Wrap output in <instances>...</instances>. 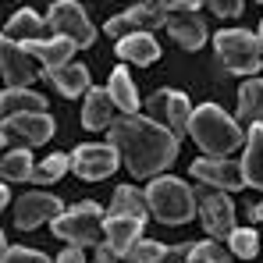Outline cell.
Listing matches in <instances>:
<instances>
[{
	"label": "cell",
	"instance_id": "obj_1",
	"mask_svg": "<svg viewBox=\"0 0 263 263\" xmlns=\"http://www.w3.org/2000/svg\"><path fill=\"white\" fill-rule=\"evenodd\" d=\"M107 142L118 149L132 178H157L178 160L175 132L146 114H121L107 128Z\"/></svg>",
	"mask_w": 263,
	"mask_h": 263
},
{
	"label": "cell",
	"instance_id": "obj_2",
	"mask_svg": "<svg viewBox=\"0 0 263 263\" xmlns=\"http://www.w3.org/2000/svg\"><path fill=\"white\" fill-rule=\"evenodd\" d=\"M189 135L206 157H228L246 146V132L235 118H228L217 103H199L189 118Z\"/></svg>",
	"mask_w": 263,
	"mask_h": 263
},
{
	"label": "cell",
	"instance_id": "obj_3",
	"mask_svg": "<svg viewBox=\"0 0 263 263\" xmlns=\"http://www.w3.org/2000/svg\"><path fill=\"white\" fill-rule=\"evenodd\" d=\"M142 196H146L149 214L157 220H164V224H185V220L196 217V196H192L189 181H181L175 175L149 178Z\"/></svg>",
	"mask_w": 263,
	"mask_h": 263
},
{
	"label": "cell",
	"instance_id": "obj_4",
	"mask_svg": "<svg viewBox=\"0 0 263 263\" xmlns=\"http://www.w3.org/2000/svg\"><path fill=\"white\" fill-rule=\"evenodd\" d=\"M214 50H217V64L231 75H256L263 68V43L249 29H220Z\"/></svg>",
	"mask_w": 263,
	"mask_h": 263
},
{
	"label": "cell",
	"instance_id": "obj_5",
	"mask_svg": "<svg viewBox=\"0 0 263 263\" xmlns=\"http://www.w3.org/2000/svg\"><path fill=\"white\" fill-rule=\"evenodd\" d=\"M50 231H53L61 242L79 246V249L96 246V242H100V235H103V210H100L92 199L75 203L71 210H64L61 217L50 220Z\"/></svg>",
	"mask_w": 263,
	"mask_h": 263
},
{
	"label": "cell",
	"instance_id": "obj_6",
	"mask_svg": "<svg viewBox=\"0 0 263 263\" xmlns=\"http://www.w3.org/2000/svg\"><path fill=\"white\" fill-rule=\"evenodd\" d=\"M192 196H196V203H199V220H203L206 235H210L214 242L228 238V235L235 231V203H231V196L220 192V189L203 185V181L192 189Z\"/></svg>",
	"mask_w": 263,
	"mask_h": 263
},
{
	"label": "cell",
	"instance_id": "obj_7",
	"mask_svg": "<svg viewBox=\"0 0 263 263\" xmlns=\"http://www.w3.org/2000/svg\"><path fill=\"white\" fill-rule=\"evenodd\" d=\"M46 25L57 36H68L75 46H92V40H96V29L79 0H53L46 11Z\"/></svg>",
	"mask_w": 263,
	"mask_h": 263
},
{
	"label": "cell",
	"instance_id": "obj_8",
	"mask_svg": "<svg viewBox=\"0 0 263 263\" xmlns=\"http://www.w3.org/2000/svg\"><path fill=\"white\" fill-rule=\"evenodd\" d=\"M142 107L149 110V118H153V121H160V125H167V128L175 132L178 142L189 135L192 103H189V96H185V92H178V89H157Z\"/></svg>",
	"mask_w": 263,
	"mask_h": 263
},
{
	"label": "cell",
	"instance_id": "obj_9",
	"mask_svg": "<svg viewBox=\"0 0 263 263\" xmlns=\"http://www.w3.org/2000/svg\"><path fill=\"white\" fill-rule=\"evenodd\" d=\"M68 160H71V171L86 181L110 178L121 167V157L110 142H82V146H75V153H68Z\"/></svg>",
	"mask_w": 263,
	"mask_h": 263
},
{
	"label": "cell",
	"instance_id": "obj_10",
	"mask_svg": "<svg viewBox=\"0 0 263 263\" xmlns=\"http://www.w3.org/2000/svg\"><path fill=\"white\" fill-rule=\"evenodd\" d=\"M167 22V11L157 4V0H142V4H132L128 11H121V14H114L107 25H103V32L118 43V40H125L132 32H149V29H160Z\"/></svg>",
	"mask_w": 263,
	"mask_h": 263
},
{
	"label": "cell",
	"instance_id": "obj_11",
	"mask_svg": "<svg viewBox=\"0 0 263 263\" xmlns=\"http://www.w3.org/2000/svg\"><path fill=\"white\" fill-rule=\"evenodd\" d=\"M0 132H4V139L11 146L32 149V146H43L57 128H53V118L50 114H7Z\"/></svg>",
	"mask_w": 263,
	"mask_h": 263
},
{
	"label": "cell",
	"instance_id": "obj_12",
	"mask_svg": "<svg viewBox=\"0 0 263 263\" xmlns=\"http://www.w3.org/2000/svg\"><path fill=\"white\" fill-rule=\"evenodd\" d=\"M0 79L11 89H29L36 79H43L36 71V61L29 57V50L14 40H7L4 32H0Z\"/></svg>",
	"mask_w": 263,
	"mask_h": 263
},
{
	"label": "cell",
	"instance_id": "obj_13",
	"mask_svg": "<svg viewBox=\"0 0 263 263\" xmlns=\"http://www.w3.org/2000/svg\"><path fill=\"white\" fill-rule=\"evenodd\" d=\"M61 214H64V203H61L53 192L32 189V192H25V196L14 199V224H18L22 231H32V228H40L46 220L61 217Z\"/></svg>",
	"mask_w": 263,
	"mask_h": 263
},
{
	"label": "cell",
	"instance_id": "obj_14",
	"mask_svg": "<svg viewBox=\"0 0 263 263\" xmlns=\"http://www.w3.org/2000/svg\"><path fill=\"white\" fill-rule=\"evenodd\" d=\"M189 175L196 181H203V185H210V189H220V192L246 189L238 160H224V157H199V160H192Z\"/></svg>",
	"mask_w": 263,
	"mask_h": 263
},
{
	"label": "cell",
	"instance_id": "obj_15",
	"mask_svg": "<svg viewBox=\"0 0 263 263\" xmlns=\"http://www.w3.org/2000/svg\"><path fill=\"white\" fill-rule=\"evenodd\" d=\"M142 228H146V217L139 214H103V242L118 260H125L128 249L142 238Z\"/></svg>",
	"mask_w": 263,
	"mask_h": 263
},
{
	"label": "cell",
	"instance_id": "obj_16",
	"mask_svg": "<svg viewBox=\"0 0 263 263\" xmlns=\"http://www.w3.org/2000/svg\"><path fill=\"white\" fill-rule=\"evenodd\" d=\"M167 32L178 46L185 50H199L206 43V22L199 18V11H167Z\"/></svg>",
	"mask_w": 263,
	"mask_h": 263
},
{
	"label": "cell",
	"instance_id": "obj_17",
	"mask_svg": "<svg viewBox=\"0 0 263 263\" xmlns=\"http://www.w3.org/2000/svg\"><path fill=\"white\" fill-rule=\"evenodd\" d=\"M238 167L249 189H263V121H253L246 132V157Z\"/></svg>",
	"mask_w": 263,
	"mask_h": 263
},
{
	"label": "cell",
	"instance_id": "obj_18",
	"mask_svg": "<svg viewBox=\"0 0 263 263\" xmlns=\"http://www.w3.org/2000/svg\"><path fill=\"white\" fill-rule=\"evenodd\" d=\"M29 50V57L32 61H40L43 64V71H53V68H61V64H68L71 61V53L79 50V46L71 43L68 36H53V40H32V43H22Z\"/></svg>",
	"mask_w": 263,
	"mask_h": 263
},
{
	"label": "cell",
	"instance_id": "obj_19",
	"mask_svg": "<svg viewBox=\"0 0 263 263\" xmlns=\"http://www.w3.org/2000/svg\"><path fill=\"white\" fill-rule=\"evenodd\" d=\"M114 118H118V107H114L110 92L107 89H89L86 103H82V125L92 132H103L114 125Z\"/></svg>",
	"mask_w": 263,
	"mask_h": 263
},
{
	"label": "cell",
	"instance_id": "obj_20",
	"mask_svg": "<svg viewBox=\"0 0 263 263\" xmlns=\"http://www.w3.org/2000/svg\"><path fill=\"white\" fill-rule=\"evenodd\" d=\"M46 18H40L32 7H22V11H14L11 18H7V25H4V36L7 40H14V43H32V40H46Z\"/></svg>",
	"mask_w": 263,
	"mask_h": 263
},
{
	"label": "cell",
	"instance_id": "obj_21",
	"mask_svg": "<svg viewBox=\"0 0 263 263\" xmlns=\"http://www.w3.org/2000/svg\"><path fill=\"white\" fill-rule=\"evenodd\" d=\"M43 79H50L53 86L61 89V96H68V100H75V96H86L89 92V68L86 64H61V68H53V71H43Z\"/></svg>",
	"mask_w": 263,
	"mask_h": 263
},
{
	"label": "cell",
	"instance_id": "obj_22",
	"mask_svg": "<svg viewBox=\"0 0 263 263\" xmlns=\"http://www.w3.org/2000/svg\"><path fill=\"white\" fill-rule=\"evenodd\" d=\"M118 57L139 64V68H149V64L160 57V43H157L149 32H132L125 40H118Z\"/></svg>",
	"mask_w": 263,
	"mask_h": 263
},
{
	"label": "cell",
	"instance_id": "obj_23",
	"mask_svg": "<svg viewBox=\"0 0 263 263\" xmlns=\"http://www.w3.org/2000/svg\"><path fill=\"white\" fill-rule=\"evenodd\" d=\"M107 92H110V100H114V107H118L121 114H139L142 100H139V89H135V82H132L128 68H114V71H110Z\"/></svg>",
	"mask_w": 263,
	"mask_h": 263
},
{
	"label": "cell",
	"instance_id": "obj_24",
	"mask_svg": "<svg viewBox=\"0 0 263 263\" xmlns=\"http://www.w3.org/2000/svg\"><path fill=\"white\" fill-rule=\"evenodd\" d=\"M0 110L7 114H46V100L32 89H4L0 92Z\"/></svg>",
	"mask_w": 263,
	"mask_h": 263
},
{
	"label": "cell",
	"instance_id": "obj_25",
	"mask_svg": "<svg viewBox=\"0 0 263 263\" xmlns=\"http://www.w3.org/2000/svg\"><path fill=\"white\" fill-rule=\"evenodd\" d=\"M238 118L242 121H263V79H246L238 86Z\"/></svg>",
	"mask_w": 263,
	"mask_h": 263
},
{
	"label": "cell",
	"instance_id": "obj_26",
	"mask_svg": "<svg viewBox=\"0 0 263 263\" xmlns=\"http://www.w3.org/2000/svg\"><path fill=\"white\" fill-rule=\"evenodd\" d=\"M36 171V164H32V153L29 149H11V153H4L0 157V181H29Z\"/></svg>",
	"mask_w": 263,
	"mask_h": 263
},
{
	"label": "cell",
	"instance_id": "obj_27",
	"mask_svg": "<svg viewBox=\"0 0 263 263\" xmlns=\"http://www.w3.org/2000/svg\"><path fill=\"white\" fill-rule=\"evenodd\" d=\"M107 214H139V217H146L149 206H146V196H142L139 189H132V185H118Z\"/></svg>",
	"mask_w": 263,
	"mask_h": 263
},
{
	"label": "cell",
	"instance_id": "obj_28",
	"mask_svg": "<svg viewBox=\"0 0 263 263\" xmlns=\"http://www.w3.org/2000/svg\"><path fill=\"white\" fill-rule=\"evenodd\" d=\"M68 167H71L68 153H50V157H46L43 164H40V167L32 171V178H29V181H36V185H53V181H57V178L64 175Z\"/></svg>",
	"mask_w": 263,
	"mask_h": 263
},
{
	"label": "cell",
	"instance_id": "obj_29",
	"mask_svg": "<svg viewBox=\"0 0 263 263\" xmlns=\"http://www.w3.org/2000/svg\"><path fill=\"white\" fill-rule=\"evenodd\" d=\"M228 246H231V253H235V256L253 260V256L260 253V235H256L253 228H235V231L228 235Z\"/></svg>",
	"mask_w": 263,
	"mask_h": 263
},
{
	"label": "cell",
	"instance_id": "obj_30",
	"mask_svg": "<svg viewBox=\"0 0 263 263\" xmlns=\"http://www.w3.org/2000/svg\"><path fill=\"white\" fill-rule=\"evenodd\" d=\"M164 256H167V246H164V242L139 238V242L128 249V256H125V260H128V263H160Z\"/></svg>",
	"mask_w": 263,
	"mask_h": 263
},
{
	"label": "cell",
	"instance_id": "obj_31",
	"mask_svg": "<svg viewBox=\"0 0 263 263\" xmlns=\"http://www.w3.org/2000/svg\"><path fill=\"white\" fill-rule=\"evenodd\" d=\"M185 256H189V263H231L228 249H220L214 238H206V242H192V249H189Z\"/></svg>",
	"mask_w": 263,
	"mask_h": 263
},
{
	"label": "cell",
	"instance_id": "obj_32",
	"mask_svg": "<svg viewBox=\"0 0 263 263\" xmlns=\"http://www.w3.org/2000/svg\"><path fill=\"white\" fill-rule=\"evenodd\" d=\"M0 263H50L40 249H29V246H7L0 253Z\"/></svg>",
	"mask_w": 263,
	"mask_h": 263
},
{
	"label": "cell",
	"instance_id": "obj_33",
	"mask_svg": "<svg viewBox=\"0 0 263 263\" xmlns=\"http://www.w3.org/2000/svg\"><path fill=\"white\" fill-rule=\"evenodd\" d=\"M206 4H210V11L217 18H238L242 7H246V0H206Z\"/></svg>",
	"mask_w": 263,
	"mask_h": 263
},
{
	"label": "cell",
	"instance_id": "obj_34",
	"mask_svg": "<svg viewBox=\"0 0 263 263\" xmlns=\"http://www.w3.org/2000/svg\"><path fill=\"white\" fill-rule=\"evenodd\" d=\"M164 11H199L203 0H157Z\"/></svg>",
	"mask_w": 263,
	"mask_h": 263
},
{
	"label": "cell",
	"instance_id": "obj_35",
	"mask_svg": "<svg viewBox=\"0 0 263 263\" xmlns=\"http://www.w3.org/2000/svg\"><path fill=\"white\" fill-rule=\"evenodd\" d=\"M53 263H86V256H82V249H79V246H68V249H64Z\"/></svg>",
	"mask_w": 263,
	"mask_h": 263
},
{
	"label": "cell",
	"instance_id": "obj_36",
	"mask_svg": "<svg viewBox=\"0 0 263 263\" xmlns=\"http://www.w3.org/2000/svg\"><path fill=\"white\" fill-rule=\"evenodd\" d=\"M92 263H118V256H114L107 246H96V260H92Z\"/></svg>",
	"mask_w": 263,
	"mask_h": 263
},
{
	"label": "cell",
	"instance_id": "obj_37",
	"mask_svg": "<svg viewBox=\"0 0 263 263\" xmlns=\"http://www.w3.org/2000/svg\"><path fill=\"white\" fill-rule=\"evenodd\" d=\"M11 203V189H7V181H0V210Z\"/></svg>",
	"mask_w": 263,
	"mask_h": 263
},
{
	"label": "cell",
	"instance_id": "obj_38",
	"mask_svg": "<svg viewBox=\"0 0 263 263\" xmlns=\"http://www.w3.org/2000/svg\"><path fill=\"white\" fill-rule=\"evenodd\" d=\"M249 217H253V220H260V224H263V203H256V206H249Z\"/></svg>",
	"mask_w": 263,
	"mask_h": 263
},
{
	"label": "cell",
	"instance_id": "obj_39",
	"mask_svg": "<svg viewBox=\"0 0 263 263\" xmlns=\"http://www.w3.org/2000/svg\"><path fill=\"white\" fill-rule=\"evenodd\" d=\"M4 249H7V242H4V231H0V253H4Z\"/></svg>",
	"mask_w": 263,
	"mask_h": 263
},
{
	"label": "cell",
	"instance_id": "obj_40",
	"mask_svg": "<svg viewBox=\"0 0 263 263\" xmlns=\"http://www.w3.org/2000/svg\"><path fill=\"white\" fill-rule=\"evenodd\" d=\"M256 36H260V43H263V18H260V32H256Z\"/></svg>",
	"mask_w": 263,
	"mask_h": 263
},
{
	"label": "cell",
	"instance_id": "obj_41",
	"mask_svg": "<svg viewBox=\"0 0 263 263\" xmlns=\"http://www.w3.org/2000/svg\"><path fill=\"white\" fill-rule=\"evenodd\" d=\"M4 142H7V139H4V132H0V149H4Z\"/></svg>",
	"mask_w": 263,
	"mask_h": 263
},
{
	"label": "cell",
	"instance_id": "obj_42",
	"mask_svg": "<svg viewBox=\"0 0 263 263\" xmlns=\"http://www.w3.org/2000/svg\"><path fill=\"white\" fill-rule=\"evenodd\" d=\"M0 114H4V110H0Z\"/></svg>",
	"mask_w": 263,
	"mask_h": 263
},
{
	"label": "cell",
	"instance_id": "obj_43",
	"mask_svg": "<svg viewBox=\"0 0 263 263\" xmlns=\"http://www.w3.org/2000/svg\"><path fill=\"white\" fill-rule=\"evenodd\" d=\"M260 4H263V0H260Z\"/></svg>",
	"mask_w": 263,
	"mask_h": 263
}]
</instances>
